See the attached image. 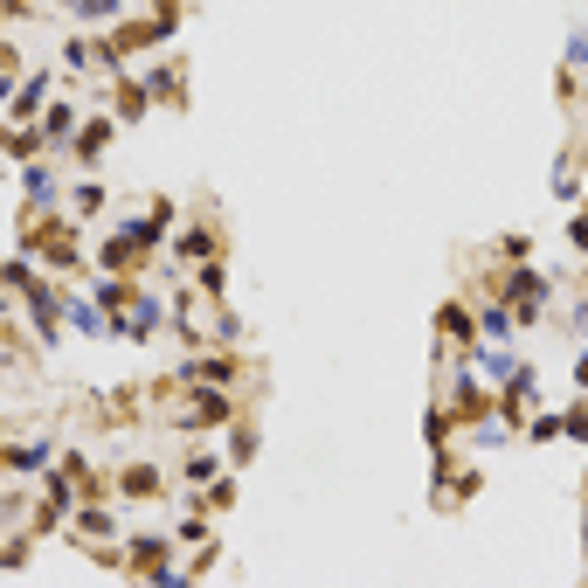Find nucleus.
<instances>
[{"label":"nucleus","instance_id":"nucleus-1","mask_svg":"<svg viewBox=\"0 0 588 588\" xmlns=\"http://www.w3.org/2000/svg\"><path fill=\"white\" fill-rule=\"evenodd\" d=\"M173 416H181V423H188V429H214V423H222V416H229V395H222V388H194V395L181 401Z\"/></svg>","mask_w":588,"mask_h":588},{"label":"nucleus","instance_id":"nucleus-2","mask_svg":"<svg viewBox=\"0 0 588 588\" xmlns=\"http://www.w3.org/2000/svg\"><path fill=\"white\" fill-rule=\"evenodd\" d=\"M506 298H512V312H519V325H533L540 298H547V277H533V270H506Z\"/></svg>","mask_w":588,"mask_h":588},{"label":"nucleus","instance_id":"nucleus-3","mask_svg":"<svg viewBox=\"0 0 588 588\" xmlns=\"http://www.w3.org/2000/svg\"><path fill=\"white\" fill-rule=\"evenodd\" d=\"M118 491H125V499H153V491H160V471H153V464H125Z\"/></svg>","mask_w":588,"mask_h":588},{"label":"nucleus","instance_id":"nucleus-4","mask_svg":"<svg viewBox=\"0 0 588 588\" xmlns=\"http://www.w3.org/2000/svg\"><path fill=\"white\" fill-rule=\"evenodd\" d=\"M484 332H491L499 347H506V340H519V312H512V305H484Z\"/></svg>","mask_w":588,"mask_h":588},{"label":"nucleus","instance_id":"nucleus-5","mask_svg":"<svg viewBox=\"0 0 588 588\" xmlns=\"http://www.w3.org/2000/svg\"><path fill=\"white\" fill-rule=\"evenodd\" d=\"M105 139H111V118H90V125L77 132V160H97V153H105Z\"/></svg>","mask_w":588,"mask_h":588},{"label":"nucleus","instance_id":"nucleus-6","mask_svg":"<svg viewBox=\"0 0 588 588\" xmlns=\"http://www.w3.org/2000/svg\"><path fill=\"white\" fill-rule=\"evenodd\" d=\"M443 332H450V340H464V347H471V340H478V332H471V312H464V305H443Z\"/></svg>","mask_w":588,"mask_h":588},{"label":"nucleus","instance_id":"nucleus-7","mask_svg":"<svg viewBox=\"0 0 588 588\" xmlns=\"http://www.w3.org/2000/svg\"><path fill=\"white\" fill-rule=\"evenodd\" d=\"M70 132H77V105H55L49 125H42V139H70Z\"/></svg>","mask_w":588,"mask_h":588},{"label":"nucleus","instance_id":"nucleus-8","mask_svg":"<svg viewBox=\"0 0 588 588\" xmlns=\"http://www.w3.org/2000/svg\"><path fill=\"white\" fill-rule=\"evenodd\" d=\"M42 90H49L42 77H35V83H21V90H14V118H35V105H42Z\"/></svg>","mask_w":588,"mask_h":588},{"label":"nucleus","instance_id":"nucleus-9","mask_svg":"<svg viewBox=\"0 0 588 588\" xmlns=\"http://www.w3.org/2000/svg\"><path fill=\"white\" fill-rule=\"evenodd\" d=\"M7 464H14V471H28V464H49V443H14V450H7Z\"/></svg>","mask_w":588,"mask_h":588},{"label":"nucleus","instance_id":"nucleus-10","mask_svg":"<svg viewBox=\"0 0 588 588\" xmlns=\"http://www.w3.org/2000/svg\"><path fill=\"white\" fill-rule=\"evenodd\" d=\"M208 249H214L208 229H188V236H181V256H194V264H208Z\"/></svg>","mask_w":588,"mask_h":588},{"label":"nucleus","instance_id":"nucleus-11","mask_svg":"<svg viewBox=\"0 0 588 588\" xmlns=\"http://www.w3.org/2000/svg\"><path fill=\"white\" fill-rule=\"evenodd\" d=\"M506 436H512V429H506V423H484V429H478V423H471V443H478V450H499V443H506Z\"/></svg>","mask_w":588,"mask_h":588},{"label":"nucleus","instance_id":"nucleus-12","mask_svg":"<svg viewBox=\"0 0 588 588\" xmlns=\"http://www.w3.org/2000/svg\"><path fill=\"white\" fill-rule=\"evenodd\" d=\"M181 471H188V484H208V478H214V457H208V450H194Z\"/></svg>","mask_w":588,"mask_h":588},{"label":"nucleus","instance_id":"nucleus-13","mask_svg":"<svg viewBox=\"0 0 588 588\" xmlns=\"http://www.w3.org/2000/svg\"><path fill=\"white\" fill-rule=\"evenodd\" d=\"M70 7H77L83 21H111V14H118V0H70Z\"/></svg>","mask_w":588,"mask_h":588},{"label":"nucleus","instance_id":"nucleus-14","mask_svg":"<svg viewBox=\"0 0 588 588\" xmlns=\"http://www.w3.org/2000/svg\"><path fill=\"white\" fill-rule=\"evenodd\" d=\"M229 457H236V464H249V457H256V429H249V423L236 429V443H229Z\"/></svg>","mask_w":588,"mask_h":588},{"label":"nucleus","instance_id":"nucleus-15","mask_svg":"<svg viewBox=\"0 0 588 588\" xmlns=\"http://www.w3.org/2000/svg\"><path fill=\"white\" fill-rule=\"evenodd\" d=\"M561 429H567V436H575V443H588V408H575V416H567Z\"/></svg>","mask_w":588,"mask_h":588},{"label":"nucleus","instance_id":"nucleus-16","mask_svg":"<svg viewBox=\"0 0 588 588\" xmlns=\"http://www.w3.org/2000/svg\"><path fill=\"white\" fill-rule=\"evenodd\" d=\"M582 63H588V42L575 35V42H567V70H582Z\"/></svg>","mask_w":588,"mask_h":588}]
</instances>
